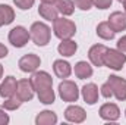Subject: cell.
I'll list each match as a JSON object with an SVG mask.
<instances>
[{
    "label": "cell",
    "mask_w": 126,
    "mask_h": 125,
    "mask_svg": "<svg viewBox=\"0 0 126 125\" xmlns=\"http://www.w3.org/2000/svg\"><path fill=\"white\" fill-rule=\"evenodd\" d=\"M107 52V47L104 44H94L88 50V59L94 66H104V55Z\"/></svg>",
    "instance_id": "obj_12"
},
{
    "label": "cell",
    "mask_w": 126,
    "mask_h": 125,
    "mask_svg": "<svg viewBox=\"0 0 126 125\" xmlns=\"http://www.w3.org/2000/svg\"><path fill=\"white\" fill-rule=\"evenodd\" d=\"M30 34H31V40L34 41L35 46L38 47H44L50 43L51 38V30L47 24L44 22H34L30 28Z\"/></svg>",
    "instance_id": "obj_1"
},
{
    "label": "cell",
    "mask_w": 126,
    "mask_h": 125,
    "mask_svg": "<svg viewBox=\"0 0 126 125\" xmlns=\"http://www.w3.org/2000/svg\"><path fill=\"white\" fill-rule=\"evenodd\" d=\"M93 3L97 9H107L111 6L113 0H93Z\"/></svg>",
    "instance_id": "obj_29"
},
{
    "label": "cell",
    "mask_w": 126,
    "mask_h": 125,
    "mask_svg": "<svg viewBox=\"0 0 126 125\" xmlns=\"http://www.w3.org/2000/svg\"><path fill=\"white\" fill-rule=\"evenodd\" d=\"M16 88H18V81H16V78L12 77V75H9V77H6L4 81L0 84V96H1L3 99H7V97H10V96H13V94L16 93Z\"/></svg>",
    "instance_id": "obj_15"
},
{
    "label": "cell",
    "mask_w": 126,
    "mask_h": 125,
    "mask_svg": "<svg viewBox=\"0 0 126 125\" xmlns=\"http://www.w3.org/2000/svg\"><path fill=\"white\" fill-rule=\"evenodd\" d=\"M24 102L19 99V96L15 93L13 96H10V97H7V99H4V102H3V109H6V110H16V109H19L21 107V104H22Z\"/></svg>",
    "instance_id": "obj_25"
},
{
    "label": "cell",
    "mask_w": 126,
    "mask_h": 125,
    "mask_svg": "<svg viewBox=\"0 0 126 125\" xmlns=\"http://www.w3.org/2000/svg\"><path fill=\"white\" fill-rule=\"evenodd\" d=\"M40 65H41V59H40V56H37L35 53H28V55H24L21 59H19V62H18V66H19V69L22 71V72H35L38 68H40Z\"/></svg>",
    "instance_id": "obj_8"
},
{
    "label": "cell",
    "mask_w": 126,
    "mask_h": 125,
    "mask_svg": "<svg viewBox=\"0 0 126 125\" xmlns=\"http://www.w3.org/2000/svg\"><path fill=\"white\" fill-rule=\"evenodd\" d=\"M100 118L104 119V121H109V122H114L120 118V109L117 104L114 103H104L101 107H100Z\"/></svg>",
    "instance_id": "obj_11"
},
{
    "label": "cell",
    "mask_w": 126,
    "mask_h": 125,
    "mask_svg": "<svg viewBox=\"0 0 126 125\" xmlns=\"http://www.w3.org/2000/svg\"><path fill=\"white\" fill-rule=\"evenodd\" d=\"M76 78L79 80H85V78H91L94 71H93V66L87 61H79V62L75 65V69H73Z\"/></svg>",
    "instance_id": "obj_19"
},
{
    "label": "cell",
    "mask_w": 126,
    "mask_h": 125,
    "mask_svg": "<svg viewBox=\"0 0 126 125\" xmlns=\"http://www.w3.org/2000/svg\"><path fill=\"white\" fill-rule=\"evenodd\" d=\"M117 50L126 53V35H122V37L117 40Z\"/></svg>",
    "instance_id": "obj_31"
},
{
    "label": "cell",
    "mask_w": 126,
    "mask_h": 125,
    "mask_svg": "<svg viewBox=\"0 0 126 125\" xmlns=\"http://www.w3.org/2000/svg\"><path fill=\"white\" fill-rule=\"evenodd\" d=\"M31 81H32V85H34L35 93L53 87V78L46 71H35V72H32Z\"/></svg>",
    "instance_id": "obj_6"
},
{
    "label": "cell",
    "mask_w": 126,
    "mask_h": 125,
    "mask_svg": "<svg viewBox=\"0 0 126 125\" xmlns=\"http://www.w3.org/2000/svg\"><path fill=\"white\" fill-rule=\"evenodd\" d=\"M53 71H54V75L57 78H62V80H66L70 77L72 74V66L67 61H63V59H57L53 62Z\"/></svg>",
    "instance_id": "obj_16"
},
{
    "label": "cell",
    "mask_w": 126,
    "mask_h": 125,
    "mask_svg": "<svg viewBox=\"0 0 126 125\" xmlns=\"http://www.w3.org/2000/svg\"><path fill=\"white\" fill-rule=\"evenodd\" d=\"M107 83L110 84L111 90H113V96L119 100V102H123L126 100V80L122 77H117V75H110Z\"/></svg>",
    "instance_id": "obj_7"
},
{
    "label": "cell",
    "mask_w": 126,
    "mask_h": 125,
    "mask_svg": "<svg viewBox=\"0 0 126 125\" xmlns=\"http://www.w3.org/2000/svg\"><path fill=\"white\" fill-rule=\"evenodd\" d=\"M7 55H9V50H7V47H6L4 44H1V43H0V59H4Z\"/></svg>",
    "instance_id": "obj_32"
},
{
    "label": "cell",
    "mask_w": 126,
    "mask_h": 125,
    "mask_svg": "<svg viewBox=\"0 0 126 125\" xmlns=\"http://www.w3.org/2000/svg\"><path fill=\"white\" fill-rule=\"evenodd\" d=\"M117 1H120V3H122V1H123V0H117Z\"/></svg>",
    "instance_id": "obj_36"
},
{
    "label": "cell",
    "mask_w": 126,
    "mask_h": 125,
    "mask_svg": "<svg viewBox=\"0 0 126 125\" xmlns=\"http://www.w3.org/2000/svg\"><path fill=\"white\" fill-rule=\"evenodd\" d=\"M100 91H101V96H103V97H106V99H110V97L113 96V90H111V87H110V84H109V83H104V84L101 85Z\"/></svg>",
    "instance_id": "obj_28"
},
{
    "label": "cell",
    "mask_w": 126,
    "mask_h": 125,
    "mask_svg": "<svg viewBox=\"0 0 126 125\" xmlns=\"http://www.w3.org/2000/svg\"><path fill=\"white\" fill-rule=\"evenodd\" d=\"M122 3H123V7H125V13H126V0H123Z\"/></svg>",
    "instance_id": "obj_35"
},
{
    "label": "cell",
    "mask_w": 126,
    "mask_h": 125,
    "mask_svg": "<svg viewBox=\"0 0 126 125\" xmlns=\"http://www.w3.org/2000/svg\"><path fill=\"white\" fill-rule=\"evenodd\" d=\"M73 3H75V6H76L78 9H81V10H90V9L94 6L93 0H73Z\"/></svg>",
    "instance_id": "obj_27"
},
{
    "label": "cell",
    "mask_w": 126,
    "mask_h": 125,
    "mask_svg": "<svg viewBox=\"0 0 126 125\" xmlns=\"http://www.w3.org/2000/svg\"><path fill=\"white\" fill-rule=\"evenodd\" d=\"M97 35L100 37V38H103V40H113L114 38V35H116V32L114 30L110 27V24L107 22V21H104V22H100L98 25H97Z\"/></svg>",
    "instance_id": "obj_23"
},
{
    "label": "cell",
    "mask_w": 126,
    "mask_h": 125,
    "mask_svg": "<svg viewBox=\"0 0 126 125\" xmlns=\"http://www.w3.org/2000/svg\"><path fill=\"white\" fill-rule=\"evenodd\" d=\"M9 43L13 46V47H16V49H21V47H24V46H27V43L31 40V34L30 31L25 28V27H22V25H16V27H13L10 31H9Z\"/></svg>",
    "instance_id": "obj_4"
},
{
    "label": "cell",
    "mask_w": 126,
    "mask_h": 125,
    "mask_svg": "<svg viewBox=\"0 0 126 125\" xmlns=\"http://www.w3.org/2000/svg\"><path fill=\"white\" fill-rule=\"evenodd\" d=\"M38 13H40V16H41L43 19H46V21H54V19L57 18V15H59L56 6H54L53 3H43V1H41L40 6H38Z\"/></svg>",
    "instance_id": "obj_17"
},
{
    "label": "cell",
    "mask_w": 126,
    "mask_h": 125,
    "mask_svg": "<svg viewBox=\"0 0 126 125\" xmlns=\"http://www.w3.org/2000/svg\"><path fill=\"white\" fill-rule=\"evenodd\" d=\"M64 119L72 124H82L87 119V112L78 104H70L64 110Z\"/></svg>",
    "instance_id": "obj_9"
},
{
    "label": "cell",
    "mask_w": 126,
    "mask_h": 125,
    "mask_svg": "<svg viewBox=\"0 0 126 125\" xmlns=\"http://www.w3.org/2000/svg\"><path fill=\"white\" fill-rule=\"evenodd\" d=\"M9 122H10V118L6 113V109H0V125H7Z\"/></svg>",
    "instance_id": "obj_30"
},
{
    "label": "cell",
    "mask_w": 126,
    "mask_h": 125,
    "mask_svg": "<svg viewBox=\"0 0 126 125\" xmlns=\"http://www.w3.org/2000/svg\"><path fill=\"white\" fill-rule=\"evenodd\" d=\"M57 90H59V96L63 102L73 103V102H78V99H79V88L70 80H63L59 84Z\"/></svg>",
    "instance_id": "obj_5"
},
{
    "label": "cell",
    "mask_w": 126,
    "mask_h": 125,
    "mask_svg": "<svg viewBox=\"0 0 126 125\" xmlns=\"http://www.w3.org/2000/svg\"><path fill=\"white\" fill-rule=\"evenodd\" d=\"M15 19V10L9 4H0V27L12 24Z\"/></svg>",
    "instance_id": "obj_21"
},
{
    "label": "cell",
    "mask_w": 126,
    "mask_h": 125,
    "mask_svg": "<svg viewBox=\"0 0 126 125\" xmlns=\"http://www.w3.org/2000/svg\"><path fill=\"white\" fill-rule=\"evenodd\" d=\"M37 125H56L57 124V115L53 110H43L35 116Z\"/></svg>",
    "instance_id": "obj_20"
},
{
    "label": "cell",
    "mask_w": 126,
    "mask_h": 125,
    "mask_svg": "<svg viewBox=\"0 0 126 125\" xmlns=\"http://www.w3.org/2000/svg\"><path fill=\"white\" fill-rule=\"evenodd\" d=\"M54 6H56L57 12L62 13L63 16H70L75 12V3H73V0H56Z\"/></svg>",
    "instance_id": "obj_22"
},
{
    "label": "cell",
    "mask_w": 126,
    "mask_h": 125,
    "mask_svg": "<svg viewBox=\"0 0 126 125\" xmlns=\"http://www.w3.org/2000/svg\"><path fill=\"white\" fill-rule=\"evenodd\" d=\"M81 93H82L84 102H85L87 104H90V106H93V104H95V103L98 102V87L95 85L94 83L85 84V85L82 87Z\"/></svg>",
    "instance_id": "obj_14"
},
{
    "label": "cell",
    "mask_w": 126,
    "mask_h": 125,
    "mask_svg": "<svg viewBox=\"0 0 126 125\" xmlns=\"http://www.w3.org/2000/svg\"><path fill=\"white\" fill-rule=\"evenodd\" d=\"M110 27L114 30V32H120L126 30V13L125 12H120V10H116L113 13H110L109 16V21Z\"/></svg>",
    "instance_id": "obj_13"
},
{
    "label": "cell",
    "mask_w": 126,
    "mask_h": 125,
    "mask_svg": "<svg viewBox=\"0 0 126 125\" xmlns=\"http://www.w3.org/2000/svg\"><path fill=\"white\" fill-rule=\"evenodd\" d=\"M53 32L57 38L60 40H67V38H72L76 32V25L73 21L70 19H66L64 16L62 18H56L53 21Z\"/></svg>",
    "instance_id": "obj_2"
},
{
    "label": "cell",
    "mask_w": 126,
    "mask_h": 125,
    "mask_svg": "<svg viewBox=\"0 0 126 125\" xmlns=\"http://www.w3.org/2000/svg\"><path fill=\"white\" fill-rule=\"evenodd\" d=\"M1 77H3V66L0 65V80H1Z\"/></svg>",
    "instance_id": "obj_34"
},
{
    "label": "cell",
    "mask_w": 126,
    "mask_h": 125,
    "mask_svg": "<svg viewBox=\"0 0 126 125\" xmlns=\"http://www.w3.org/2000/svg\"><path fill=\"white\" fill-rule=\"evenodd\" d=\"M41 1H43V3H53V4L56 3V0H41Z\"/></svg>",
    "instance_id": "obj_33"
},
{
    "label": "cell",
    "mask_w": 126,
    "mask_h": 125,
    "mask_svg": "<svg viewBox=\"0 0 126 125\" xmlns=\"http://www.w3.org/2000/svg\"><path fill=\"white\" fill-rule=\"evenodd\" d=\"M126 63V53L117 50V49H107L104 55V66L113 69V71H120Z\"/></svg>",
    "instance_id": "obj_3"
},
{
    "label": "cell",
    "mask_w": 126,
    "mask_h": 125,
    "mask_svg": "<svg viewBox=\"0 0 126 125\" xmlns=\"http://www.w3.org/2000/svg\"><path fill=\"white\" fill-rule=\"evenodd\" d=\"M125 116H126V110H125Z\"/></svg>",
    "instance_id": "obj_37"
},
{
    "label": "cell",
    "mask_w": 126,
    "mask_h": 125,
    "mask_svg": "<svg viewBox=\"0 0 126 125\" xmlns=\"http://www.w3.org/2000/svg\"><path fill=\"white\" fill-rule=\"evenodd\" d=\"M16 94L19 96V99L22 102H30V100H32V97L35 94V90H34L31 78H24V80H19L18 81Z\"/></svg>",
    "instance_id": "obj_10"
},
{
    "label": "cell",
    "mask_w": 126,
    "mask_h": 125,
    "mask_svg": "<svg viewBox=\"0 0 126 125\" xmlns=\"http://www.w3.org/2000/svg\"><path fill=\"white\" fill-rule=\"evenodd\" d=\"M37 97H38V100L43 104H53L54 100H56V94H54L53 87L46 88V90H41V91H37Z\"/></svg>",
    "instance_id": "obj_24"
},
{
    "label": "cell",
    "mask_w": 126,
    "mask_h": 125,
    "mask_svg": "<svg viewBox=\"0 0 126 125\" xmlns=\"http://www.w3.org/2000/svg\"><path fill=\"white\" fill-rule=\"evenodd\" d=\"M13 3L16 4V7H19L21 10H28L31 9L35 3V0H13Z\"/></svg>",
    "instance_id": "obj_26"
},
{
    "label": "cell",
    "mask_w": 126,
    "mask_h": 125,
    "mask_svg": "<svg viewBox=\"0 0 126 125\" xmlns=\"http://www.w3.org/2000/svg\"><path fill=\"white\" fill-rule=\"evenodd\" d=\"M78 50V44L72 40V38H67V40H62V43L57 46V52L59 55H62L63 58H70L76 53Z\"/></svg>",
    "instance_id": "obj_18"
}]
</instances>
